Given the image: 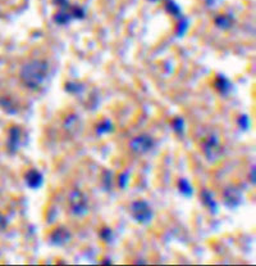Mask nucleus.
<instances>
[{
	"label": "nucleus",
	"mask_w": 256,
	"mask_h": 266,
	"mask_svg": "<svg viewBox=\"0 0 256 266\" xmlns=\"http://www.w3.org/2000/svg\"><path fill=\"white\" fill-rule=\"evenodd\" d=\"M49 76V63L44 59H34L25 63L19 71V79L30 90H38Z\"/></svg>",
	"instance_id": "f257e3e1"
},
{
	"label": "nucleus",
	"mask_w": 256,
	"mask_h": 266,
	"mask_svg": "<svg viewBox=\"0 0 256 266\" xmlns=\"http://www.w3.org/2000/svg\"><path fill=\"white\" fill-rule=\"evenodd\" d=\"M68 205L69 211L75 217L84 219L90 213V206H88V198L82 190L75 189L69 193L68 196Z\"/></svg>",
	"instance_id": "f03ea898"
},
{
	"label": "nucleus",
	"mask_w": 256,
	"mask_h": 266,
	"mask_svg": "<svg viewBox=\"0 0 256 266\" xmlns=\"http://www.w3.org/2000/svg\"><path fill=\"white\" fill-rule=\"evenodd\" d=\"M201 151H203L205 159L214 163L223 156V146L216 134H209L201 140Z\"/></svg>",
	"instance_id": "7ed1b4c3"
},
{
	"label": "nucleus",
	"mask_w": 256,
	"mask_h": 266,
	"mask_svg": "<svg viewBox=\"0 0 256 266\" xmlns=\"http://www.w3.org/2000/svg\"><path fill=\"white\" fill-rule=\"evenodd\" d=\"M129 213H131L132 219L141 225H147L149 222H151L154 217V211L150 203L145 200L133 201L129 206Z\"/></svg>",
	"instance_id": "20e7f679"
},
{
	"label": "nucleus",
	"mask_w": 256,
	"mask_h": 266,
	"mask_svg": "<svg viewBox=\"0 0 256 266\" xmlns=\"http://www.w3.org/2000/svg\"><path fill=\"white\" fill-rule=\"evenodd\" d=\"M154 147V139L147 134H141V135L134 136L133 139L129 142V148L136 155H145L150 152Z\"/></svg>",
	"instance_id": "39448f33"
},
{
	"label": "nucleus",
	"mask_w": 256,
	"mask_h": 266,
	"mask_svg": "<svg viewBox=\"0 0 256 266\" xmlns=\"http://www.w3.org/2000/svg\"><path fill=\"white\" fill-rule=\"evenodd\" d=\"M222 198L224 205L228 207V209H237L241 203H242L244 194H242L240 188L234 187V185H228V187H225L224 190H223Z\"/></svg>",
	"instance_id": "423d86ee"
},
{
	"label": "nucleus",
	"mask_w": 256,
	"mask_h": 266,
	"mask_svg": "<svg viewBox=\"0 0 256 266\" xmlns=\"http://www.w3.org/2000/svg\"><path fill=\"white\" fill-rule=\"evenodd\" d=\"M72 239V234L71 231L67 228H64L63 225L60 226H56L55 229H53L50 234H49V242H50L53 246H56V247H63L66 246L67 243H69Z\"/></svg>",
	"instance_id": "0eeeda50"
},
{
	"label": "nucleus",
	"mask_w": 256,
	"mask_h": 266,
	"mask_svg": "<svg viewBox=\"0 0 256 266\" xmlns=\"http://www.w3.org/2000/svg\"><path fill=\"white\" fill-rule=\"evenodd\" d=\"M22 143V130L18 126H12L8 131V140H6V148L10 153H16Z\"/></svg>",
	"instance_id": "6e6552de"
},
{
	"label": "nucleus",
	"mask_w": 256,
	"mask_h": 266,
	"mask_svg": "<svg viewBox=\"0 0 256 266\" xmlns=\"http://www.w3.org/2000/svg\"><path fill=\"white\" fill-rule=\"evenodd\" d=\"M25 181L28 188L31 189H39L44 184V176L36 168H30L25 174Z\"/></svg>",
	"instance_id": "1a4fd4ad"
},
{
	"label": "nucleus",
	"mask_w": 256,
	"mask_h": 266,
	"mask_svg": "<svg viewBox=\"0 0 256 266\" xmlns=\"http://www.w3.org/2000/svg\"><path fill=\"white\" fill-rule=\"evenodd\" d=\"M213 88L215 89V92L222 97H227L232 89V84L224 75H216L213 80Z\"/></svg>",
	"instance_id": "9d476101"
},
{
	"label": "nucleus",
	"mask_w": 256,
	"mask_h": 266,
	"mask_svg": "<svg viewBox=\"0 0 256 266\" xmlns=\"http://www.w3.org/2000/svg\"><path fill=\"white\" fill-rule=\"evenodd\" d=\"M200 198L201 201H203L204 206L209 210L210 213H213V215H216V213H218V203L214 200V194H213L212 190H209L208 188H203L200 192Z\"/></svg>",
	"instance_id": "9b49d317"
},
{
	"label": "nucleus",
	"mask_w": 256,
	"mask_h": 266,
	"mask_svg": "<svg viewBox=\"0 0 256 266\" xmlns=\"http://www.w3.org/2000/svg\"><path fill=\"white\" fill-rule=\"evenodd\" d=\"M214 23H215V26L219 30L227 31V30L233 27L234 18L232 16H229V14H219L218 17L214 18Z\"/></svg>",
	"instance_id": "f8f14e48"
},
{
	"label": "nucleus",
	"mask_w": 256,
	"mask_h": 266,
	"mask_svg": "<svg viewBox=\"0 0 256 266\" xmlns=\"http://www.w3.org/2000/svg\"><path fill=\"white\" fill-rule=\"evenodd\" d=\"M113 130H114V125H113V122L109 118H103V120L99 121L96 126H95V133L100 136L110 134Z\"/></svg>",
	"instance_id": "ddd939ff"
},
{
	"label": "nucleus",
	"mask_w": 256,
	"mask_h": 266,
	"mask_svg": "<svg viewBox=\"0 0 256 266\" xmlns=\"http://www.w3.org/2000/svg\"><path fill=\"white\" fill-rule=\"evenodd\" d=\"M177 187H178L179 192H181L184 197H187V198L192 197V194H194V188H192L190 181H188L187 179H184V177L179 179Z\"/></svg>",
	"instance_id": "4468645a"
},
{
	"label": "nucleus",
	"mask_w": 256,
	"mask_h": 266,
	"mask_svg": "<svg viewBox=\"0 0 256 266\" xmlns=\"http://www.w3.org/2000/svg\"><path fill=\"white\" fill-rule=\"evenodd\" d=\"M0 106L4 108V111H6L10 114H16L18 112L17 103H14V101L9 99L8 97H3V98L0 99Z\"/></svg>",
	"instance_id": "2eb2a0df"
},
{
	"label": "nucleus",
	"mask_w": 256,
	"mask_h": 266,
	"mask_svg": "<svg viewBox=\"0 0 256 266\" xmlns=\"http://www.w3.org/2000/svg\"><path fill=\"white\" fill-rule=\"evenodd\" d=\"M64 89H66V92L69 93V94L72 95H78L81 94L82 92L85 90V85L81 83H75V81H68V83L64 85Z\"/></svg>",
	"instance_id": "dca6fc26"
},
{
	"label": "nucleus",
	"mask_w": 256,
	"mask_h": 266,
	"mask_svg": "<svg viewBox=\"0 0 256 266\" xmlns=\"http://www.w3.org/2000/svg\"><path fill=\"white\" fill-rule=\"evenodd\" d=\"M171 126H172V129L174 130V133L177 134V135H183V133H184L183 118L179 117V116L174 117L172 121H171Z\"/></svg>",
	"instance_id": "f3484780"
},
{
	"label": "nucleus",
	"mask_w": 256,
	"mask_h": 266,
	"mask_svg": "<svg viewBox=\"0 0 256 266\" xmlns=\"http://www.w3.org/2000/svg\"><path fill=\"white\" fill-rule=\"evenodd\" d=\"M99 237H100L101 241L105 242V243H110V242H113V239H114V233H113V230L110 228L104 226V228H101L100 231H99Z\"/></svg>",
	"instance_id": "a211bd4d"
},
{
	"label": "nucleus",
	"mask_w": 256,
	"mask_h": 266,
	"mask_svg": "<svg viewBox=\"0 0 256 266\" xmlns=\"http://www.w3.org/2000/svg\"><path fill=\"white\" fill-rule=\"evenodd\" d=\"M78 124H80V120H78L76 114H69V116L66 117V120H64V127H66L68 131L75 130Z\"/></svg>",
	"instance_id": "6ab92c4d"
},
{
	"label": "nucleus",
	"mask_w": 256,
	"mask_h": 266,
	"mask_svg": "<svg viewBox=\"0 0 256 266\" xmlns=\"http://www.w3.org/2000/svg\"><path fill=\"white\" fill-rule=\"evenodd\" d=\"M237 124H238V126H240L241 130H244V131L249 130L251 125V121H250V117H249V114H245V113L241 114L240 117H238Z\"/></svg>",
	"instance_id": "aec40b11"
},
{
	"label": "nucleus",
	"mask_w": 256,
	"mask_h": 266,
	"mask_svg": "<svg viewBox=\"0 0 256 266\" xmlns=\"http://www.w3.org/2000/svg\"><path fill=\"white\" fill-rule=\"evenodd\" d=\"M128 183H129V174L128 172H122V174L118 175V185L121 189L127 188Z\"/></svg>",
	"instance_id": "412c9836"
},
{
	"label": "nucleus",
	"mask_w": 256,
	"mask_h": 266,
	"mask_svg": "<svg viewBox=\"0 0 256 266\" xmlns=\"http://www.w3.org/2000/svg\"><path fill=\"white\" fill-rule=\"evenodd\" d=\"M188 29V21L187 19H181L178 22V27H177V36L182 38V36L187 32Z\"/></svg>",
	"instance_id": "4be33fe9"
},
{
	"label": "nucleus",
	"mask_w": 256,
	"mask_h": 266,
	"mask_svg": "<svg viewBox=\"0 0 256 266\" xmlns=\"http://www.w3.org/2000/svg\"><path fill=\"white\" fill-rule=\"evenodd\" d=\"M167 9H168V13H171V14L174 17H178L179 14H181V12H179V6L175 3H173L172 0H169L168 4H167Z\"/></svg>",
	"instance_id": "5701e85b"
},
{
	"label": "nucleus",
	"mask_w": 256,
	"mask_h": 266,
	"mask_svg": "<svg viewBox=\"0 0 256 266\" xmlns=\"http://www.w3.org/2000/svg\"><path fill=\"white\" fill-rule=\"evenodd\" d=\"M104 185H105L106 189H110V187H112V172L108 171L105 175H104Z\"/></svg>",
	"instance_id": "b1692460"
},
{
	"label": "nucleus",
	"mask_w": 256,
	"mask_h": 266,
	"mask_svg": "<svg viewBox=\"0 0 256 266\" xmlns=\"http://www.w3.org/2000/svg\"><path fill=\"white\" fill-rule=\"evenodd\" d=\"M6 225H8V220L3 213H0V233L6 228Z\"/></svg>",
	"instance_id": "393cba45"
},
{
	"label": "nucleus",
	"mask_w": 256,
	"mask_h": 266,
	"mask_svg": "<svg viewBox=\"0 0 256 266\" xmlns=\"http://www.w3.org/2000/svg\"><path fill=\"white\" fill-rule=\"evenodd\" d=\"M249 179H250L251 184L253 185H255V166H253V168H251V171H250V175H249Z\"/></svg>",
	"instance_id": "a878e982"
}]
</instances>
